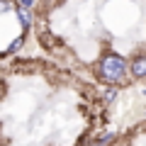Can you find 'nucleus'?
I'll use <instances>...</instances> for the list:
<instances>
[{
    "label": "nucleus",
    "mask_w": 146,
    "mask_h": 146,
    "mask_svg": "<svg viewBox=\"0 0 146 146\" xmlns=\"http://www.w3.org/2000/svg\"><path fill=\"white\" fill-rule=\"evenodd\" d=\"M17 17H20V22L25 25V29H27V27H32V12H29V10L17 7Z\"/></svg>",
    "instance_id": "7ed1b4c3"
},
{
    "label": "nucleus",
    "mask_w": 146,
    "mask_h": 146,
    "mask_svg": "<svg viewBox=\"0 0 146 146\" xmlns=\"http://www.w3.org/2000/svg\"><path fill=\"white\" fill-rule=\"evenodd\" d=\"M32 3H34V0H20V7H22V10H29Z\"/></svg>",
    "instance_id": "423d86ee"
},
{
    "label": "nucleus",
    "mask_w": 146,
    "mask_h": 146,
    "mask_svg": "<svg viewBox=\"0 0 146 146\" xmlns=\"http://www.w3.org/2000/svg\"><path fill=\"white\" fill-rule=\"evenodd\" d=\"M129 71L134 78H146V56H136L129 63Z\"/></svg>",
    "instance_id": "f03ea898"
},
{
    "label": "nucleus",
    "mask_w": 146,
    "mask_h": 146,
    "mask_svg": "<svg viewBox=\"0 0 146 146\" xmlns=\"http://www.w3.org/2000/svg\"><path fill=\"white\" fill-rule=\"evenodd\" d=\"M22 44H25V36H20V39H15V42H12V46H10V49H7V54H15V51H17V49H20V46H22Z\"/></svg>",
    "instance_id": "20e7f679"
},
{
    "label": "nucleus",
    "mask_w": 146,
    "mask_h": 146,
    "mask_svg": "<svg viewBox=\"0 0 146 146\" xmlns=\"http://www.w3.org/2000/svg\"><path fill=\"white\" fill-rule=\"evenodd\" d=\"M7 10H12V3L10 0H0V12H7Z\"/></svg>",
    "instance_id": "39448f33"
},
{
    "label": "nucleus",
    "mask_w": 146,
    "mask_h": 146,
    "mask_svg": "<svg viewBox=\"0 0 146 146\" xmlns=\"http://www.w3.org/2000/svg\"><path fill=\"white\" fill-rule=\"evenodd\" d=\"M98 71H100V78L102 80H107V83H119L127 76V71H129V63L119 54H105Z\"/></svg>",
    "instance_id": "f257e3e1"
},
{
    "label": "nucleus",
    "mask_w": 146,
    "mask_h": 146,
    "mask_svg": "<svg viewBox=\"0 0 146 146\" xmlns=\"http://www.w3.org/2000/svg\"><path fill=\"white\" fill-rule=\"evenodd\" d=\"M112 98H115V90H107V93H105V100H107V102H110V100H112Z\"/></svg>",
    "instance_id": "0eeeda50"
}]
</instances>
